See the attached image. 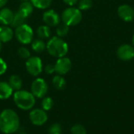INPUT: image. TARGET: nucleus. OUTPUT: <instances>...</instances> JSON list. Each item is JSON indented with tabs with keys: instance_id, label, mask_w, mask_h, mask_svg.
Masks as SVG:
<instances>
[{
	"instance_id": "obj_1",
	"label": "nucleus",
	"mask_w": 134,
	"mask_h": 134,
	"mask_svg": "<svg viewBox=\"0 0 134 134\" xmlns=\"http://www.w3.org/2000/svg\"><path fill=\"white\" fill-rule=\"evenodd\" d=\"M20 128V119L12 109H5L0 114V130L5 134L16 133Z\"/></svg>"
},
{
	"instance_id": "obj_2",
	"label": "nucleus",
	"mask_w": 134,
	"mask_h": 134,
	"mask_svg": "<svg viewBox=\"0 0 134 134\" xmlns=\"http://www.w3.org/2000/svg\"><path fill=\"white\" fill-rule=\"evenodd\" d=\"M46 50L52 57L60 58L65 57L68 53V43L61 38L54 36L46 44Z\"/></svg>"
},
{
	"instance_id": "obj_3",
	"label": "nucleus",
	"mask_w": 134,
	"mask_h": 134,
	"mask_svg": "<svg viewBox=\"0 0 134 134\" xmlns=\"http://www.w3.org/2000/svg\"><path fill=\"white\" fill-rule=\"evenodd\" d=\"M13 100L17 108L21 110H30L35 104V97L27 90H17L13 93Z\"/></svg>"
},
{
	"instance_id": "obj_4",
	"label": "nucleus",
	"mask_w": 134,
	"mask_h": 134,
	"mask_svg": "<svg viewBox=\"0 0 134 134\" xmlns=\"http://www.w3.org/2000/svg\"><path fill=\"white\" fill-rule=\"evenodd\" d=\"M61 18L63 20V23L65 24L68 26H75L79 24L82 19V14L81 13V10L79 8H75L73 6H70L66 8L61 15Z\"/></svg>"
},
{
	"instance_id": "obj_5",
	"label": "nucleus",
	"mask_w": 134,
	"mask_h": 134,
	"mask_svg": "<svg viewBox=\"0 0 134 134\" xmlns=\"http://www.w3.org/2000/svg\"><path fill=\"white\" fill-rule=\"evenodd\" d=\"M15 36L19 42L24 45L30 44L33 40V30L27 24L17 27L15 30Z\"/></svg>"
},
{
	"instance_id": "obj_6",
	"label": "nucleus",
	"mask_w": 134,
	"mask_h": 134,
	"mask_svg": "<svg viewBox=\"0 0 134 134\" xmlns=\"http://www.w3.org/2000/svg\"><path fill=\"white\" fill-rule=\"evenodd\" d=\"M26 69L27 72L32 76H38L42 71L43 66L42 61L38 57H29L25 64Z\"/></svg>"
},
{
	"instance_id": "obj_7",
	"label": "nucleus",
	"mask_w": 134,
	"mask_h": 134,
	"mask_svg": "<svg viewBox=\"0 0 134 134\" xmlns=\"http://www.w3.org/2000/svg\"><path fill=\"white\" fill-rule=\"evenodd\" d=\"M31 93L35 97L42 98L46 96L48 91V85L46 82L41 78H38L33 81L31 86Z\"/></svg>"
},
{
	"instance_id": "obj_8",
	"label": "nucleus",
	"mask_w": 134,
	"mask_h": 134,
	"mask_svg": "<svg viewBox=\"0 0 134 134\" xmlns=\"http://www.w3.org/2000/svg\"><path fill=\"white\" fill-rule=\"evenodd\" d=\"M29 119L32 124L35 126H42L47 122L48 116L46 111L42 108H35L30 112Z\"/></svg>"
},
{
	"instance_id": "obj_9",
	"label": "nucleus",
	"mask_w": 134,
	"mask_h": 134,
	"mask_svg": "<svg viewBox=\"0 0 134 134\" xmlns=\"http://www.w3.org/2000/svg\"><path fill=\"white\" fill-rule=\"evenodd\" d=\"M54 66H55V71L60 75H64L70 71L72 67V63L68 57H63L58 58Z\"/></svg>"
},
{
	"instance_id": "obj_10",
	"label": "nucleus",
	"mask_w": 134,
	"mask_h": 134,
	"mask_svg": "<svg viewBox=\"0 0 134 134\" xmlns=\"http://www.w3.org/2000/svg\"><path fill=\"white\" fill-rule=\"evenodd\" d=\"M118 57L123 60L128 61L134 58V47L130 44H122L117 49Z\"/></svg>"
},
{
	"instance_id": "obj_11",
	"label": "nucleus",
	"mask_w": 134,
	"mask_h": 134,
	"mask_svg": "<svg viewBox=\"0 0 134 134\" xmlns=\"http://www.w3.org/2000/svg\"><path fill=\"white\" fill-rule=\"evenodd\" d=\"M117 13L120 19L126 22H131L134 20V9L127 4L119 5Z\"/></svg>"
},
{
	"instance_id": "obj_12",
	"label": "nucleus",
	"mask_w": 134,
	"mask_h": 134,
	"mask_svg": "<svg viewBox=\"0 0 134 134\" xmlns=\"http://www.w3.org/2000/svg\"><path fill=\"white\" fill-rule=\"evenodd\" d=\"M42 20L46 25L49 27H55L60 24V16L53 9L46 11L42 15Z\"/></svg>"
},
{
	"instance_id": "obj_13",
	"label": "nucleus",
	"mask_w": 134,
	"mask_h": 134,
	"mask_svg": "<svg viewBox=\"0 0 134 134\" xmlns=\"http://www.w3.org/2000/svg\"><path fill=\"white\" fill-rule=\"evenodd\" d=\"M14 17V13L9 8H2L0 9V23L2 25H11Z\"/></svg>"
},
{
	"instance_id": "obj_14",
	"label": "nucleus",
	"mask_w": 134,
	"mask_h": 134,
	"mask_svg": "<svg viewBox=\"0 0 134 134\" xmlns=\"http://www.w3.org/2000/svg\"><path fill=\"white\" fill-rule=\"evenodd\" d=\"M13 35L14 33L13 31V29L9 26H0V42L2 43L8 42L10 40H12Z\"/></svg>"
},
{
	"instance_id": "obj_15",
	"label": "nucleus",
	"mask_w": 134,
	"mask_h": 134,
	"mask_svg": "<svg viewBox=\"0 0 134 134\" xmlns=\"http://www.w3.org/2000/svg\"><path fill=\"white\" fill-rule=\"evenodd\" d=\"M13 89L8 82H0V100L9 99L13 94Z\"/></svg>"
},
{
	"instance_id": "obj_16",
	"label": "nucleus",
	"mask_w": 134,
	"mask_h": 134,
	"mask_svg": "<svg viewBox=\"0 0 134 134\" xmlns=\"http://www.w3.org/2000/svg\"><path fill=\"white\" fill-rule=\"evenodd\" d=\"M33 8H34V6H33L32 3L31 2L24 1V2H21L18 11L20 13H22L25 17L28 18L31 15V13L33 12Z\"/></svg>"
},
{
	"instance_id": "obj_17",
	"label": "nucleus",
	"mask_w": 134,
	"mask_h": 134,
	"mask_svg": "<svg viewBox=\"0 0 134 134\" xmlns=\"http://www.w3.org/2000/svg\"><path fill=\"white\" fill-rule=\"evenodd\" d=\"M8 83L10 86V87L13 89V90H15V91L20 90L22 87V80L16 75H11L9 79Z\"/></svg>"
},
{
	"instance_id": "obj_18",
	"label": "nucleus",
	"mask_w": 134,
	"mask_h": 134,
	"mask_svg": "<svg viewBox=\"0 0 134 134\" xmlns=\"http://www.w3.org/2000/svg\"><path fill=\"white\" fill-rule=\"evenodd\" d=\"M36 33L40 39H47L48 38H49L51 35L50 27L47 25H41L37 28Z\"/></svg>"
},
{
	"instance_id": "obj_19",
	"label": "nucleus",
	"mask_w": 134,
	"mask_h": 134,
	"mask_svg": "<svg viewBox=\"0 0 134 134\" xmlns=\"http://www.w3.org/2000/svg\"><path fill=\"white\" fill-rule=\"evenodd\" d=\"M26 20H27V17H25L22 13H20L19 11H17L16 13H14V17H13V22L11 24V26L13 27H15L16 28L17 27L25 24L26 22Z\"/></svg>"
},
{
	"instance_id": "obj_20",
	"label": "nucleus",
	"mask_w": 134,
	"mask_h": 134,
	"mask_svg": "<svg viewBox=\"0 0 134 134\" xmlns=\"http://www.w3.org/2000/svg\"><path fill=\"white\" fill-rule=\"evenodd\" d=\"M52 83L54 86L55 89L58 90H62L65 88L66 86V81L65 79L60 75H55L52 80Z\"/></svg>"
},
{
	"instance_id": "obj_21",
	"label": "nucleus",
	"mask_w": 134,
	"mask_h": 134,
	"mask_svg": "<svg viewBox=\"0 0 134 134\" xmlns=\"http://www.w3.org/2000/svg\"><path fill=\"white\" fill-rule=\"evenodd\" d=\"M31 49L35 53H42L46 49V45L42 39H35L31 42Z\"/></svg>"
},
{
	"instance_id": "obj_22",
	"label": "nucleus",
	"mask_w": 134,
	"mask_h": 134,
	"mask_svg": "<svg viewBox=\"0 0 134 134\" xmlns=\"http://www.w3.org/2000/svg\"><path fill=\"white\" fill-rule=\"evenodd\" d=\"M33 6L40 9H46L52 4V0H31Z\"/></svg>"
},
{
	"instance_id": "obj_23",
	"label": "nucleus",
	"mask_w": 134,
	"mask_h": 134,
	"mask_svg": "<svg viewBox=\"0 0 134 134\" xmlns=\"http://www.w3.org/2000/svg\"><path fill=\"white\" fill-rule=\"evenodd\" d=\"M69 31V26L66 25L65 24H58L57 30H56V33L58 37L61 38L65 36L66 35H68Z\"/></svg>"
},
{
	"instance_id": "obj_24",
	"label": "nucleus",
	"mask_w": 134,
	"mask_h": 134,
	"mask_svg": "<svg viewBox=\"0 0 134 134\" xmlns=\"http://www.w3.org/2000/svg\"><path fill=\"white\" fill-rule=\"evenodd\" d=\"M53 106V100L51 97H45L42 101V108L44 111H49Z\"/></svg>"
},
{
	"instance_id": "obj_25",
	"label": "nucleus",
	"mask_w": 134,
	"mask_h": 134,
	"mask_svg": "<svg viewBox=\"0 0 134 134\" xmlns=\"http://www.w3.org/2000/svg\"><path fill=\"white\" fill-rule=\"evenodd\" d=\"M93 6L92 0H79V9L80 10H88Z\"/></svg>"
},
{
	"instance_id": "obj_26",
	"label": "nucleus",
	"mask_w": 134,
	"mask_h": 134,
	"mask_svg": "<svg viewBox=\"0 0 134 134\" xmlns=\"http://www.w3.org/2000/svg\"><path fill=\"white\" fill-rule=\"evenodd\" d=\"M71 134H86V130L85 127L79 124L74 125L71 129Z\"/></svg>"
},
{
	"instance_id": "obj_27",
	"label": "nucleus",
	"mask_w": 134,
	"mask_h": 134,
	"mask_svg": "<svg viewBox=\"0 0 134 134\" xmlns=\"http://www.w3.org/2000/svg\"><path fill=\"white\" fill-rule=\"evenodd\" d=\"M17 53L19 55V57L22 59L24 60H27L29 57H31V53L28 50V49L25 48V47H20L17 50Z\"/></svg>"
},
{
	"instance_id": "obj_28",
	"label": "nucleus",
	"mask_w": 134,
	"mask_h": 134,
	"mask_svg": "<svg viewBox=\"0 0 134 134\" xmlns=\"http://www.w3.org/2000/svg\"><path fill=\"white\" fill-rule=\"evenodd\" d=\"M61 126L59 123H54L49 127V133L50 134L61 133Z\"/></svg>"
},
{
	"instance_id": "obj_29",
	"label": "nucleus",
	"mask_w": 134,
	"mask_h": 134,
	"mask_svg": "<svg viewBox=\"0 0 134 134\" xmlns=\"http://www.w3.org/2000/svg\"><path fill=\"white\" fill-rule=\"evenodd\" d=\"M7 70V64L5 61L0 57V75H3Z\"/></svg>"
},
{
	"instance_id": "obj_30",
	"label": "nucleus",
	"mask_w": 134,
	"mask_h": 134,
	"mask_svg": "<svg viewBox=\"0 0 134 134\" xmlns=\"http://www.w3.org/2000/svg\"><path fill=\"white\" fill-rule=\"evenodd\" d=\"M44 70H45V71H46V74L51 75V74H53V72H55V66H54L53 64H49L46 65Z\"/></svg>"
},
{
	"instance_id": "obj_31",
	"label": "nucleus",
	"mask_w": 134,
	"mask_h": 134,
	"mask_svg": "<svg viewBox=\"0 0 134 134\" xmlns=\"http://www.w3.org/2000/svg\"><path fill=\"white\" fill-rule=\"evenodd\" d=\"M63 1L65 4H67L69 6H73L79 2V0H63Z\"/></svg>"
},
{
	"instance_id": "obj_32",
	"label": "nucleus",
	"mask_w": 134,
	"mask_h": 134,
	"mask_svg": "<svg viewBox=\"0 0 134 134\" xmlns=\"http://www.w3.org/2000/svg\"><path fill=\"white\" fill-rule=\"evenodd\" d=\"M8 0H0V9L3 8L4 5L7 3Z\"/></svg>"
},
{
	"instance_id": "obj_33",
	"label": "nucleus",
	"mask_w": 134,
	"mask_h": 134,
	"mask_svg": "<svg viewBox=\"0 0 134 134\" xmlns=\"http://www.w3.org/2000/svg\"><path fill=\"white\" fill-rule=\"evenodd\" d=\"M17 134H27V133L23 130H18V133Z\"/></svg>"
},
{
	"instance_id": "obj_34",
	"label": "nucleus",
	"mask_w": 134,
	"mask_h": 134,
	"mask_svg": "<svg viewBox=\"0 0 134 134\" xmlns=\"http://www.w3.org/2000/svg\"><path fill=\"white\" fill-rule=\"evenodd\" d=\"M132 43H133V46L134 47V34L133 35V38H132Z\"/></svg>"
},
{
	"instance_id": "obj_35",
	"label": "nucleus",
	"mask_w": 134,
	"mask_h": 134,
	"mask_svg": "<svg viewBox=\"0 0 134 134\" xmlns=\"http://www.w3.org/2000/svg\"><path fill=\"white\" fill-rule=\"evenodd\" d=\"M2 42H0V53L2 51Z\"/></svg>"
},
{
	"instance_id": "obj_36",
	"label": "nucleus",
	"mask_w": 134,
	"mask_h": 134,
	"mask_svg": "<svg viewBox=\"0 0 134 134\" xmlns=\"http://www.w3.org/2000/svg\"><path fill=\"white\" fill-rule=\"evenodd\" d=\"M21 1H23V2H24V1H28V0H21Z\"/></svg>"
},
{
	"instance_id": "obj_37",
	"label": "nucleus",
	"mask_w": 134,
	"mask_h": 134,
	"mask_svg": "<svg viewBox=\"0 0 134 134\" xmlns=\"http://www.w3.org/2000/svg\"><path fill=\"white\" fill-rule=\"evenodd\" d=\"M57 134H61V133H57Z\"/></svg>"
}]
</instances>
